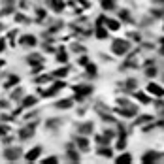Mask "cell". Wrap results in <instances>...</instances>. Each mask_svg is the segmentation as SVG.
<instances>
[{"mask_svg":"<svg viewBox=\"0 0 164 164\" xmlns=\"http://www.w3.org/2000/svg\"><path fill=\"white\" fill-rule=\"evenodd\" d=\"M66 74V70H59V72H55V75H64Z\"/></svg>","mask_w":164,"mask_h":164,"instance_id":"cell-18","label":"cell"},{"mask_svg":"<svg viewBox=\"0 0 164 164\" xmlns=\"http://www.w3.org/2000/svg\"><path fill=\"white\" fill-rule=\"evenodd\" d=\"M32 134H34V130H32V128H25V130H23V132H21V138H23V140H25V138H30Z\"/></svg>","mask_w":164,"mask_h":164,"instance_id":"cell-5","label":"cell"},{"mask_svg":"<svg viewBox=\"0 0 164 164\" xmlns=\"http://www.w3.org/2000/svg\"><path fill=\"white\" fill-rule=\"evenodd\" d=\"M4 134V128H0V136H2Z\"/></svg>","mask_w":164,"mask_h":164,"instance_id":"cell-19","label":"cell"},{"mask_svg":"<svg viewBox=\"0 0 164 164\" xmlns=\"http://www.w3.org/2000/svg\"><path fill=\"white\" fill-rule=\"evenodd\" d=\"M104 8L106 9H111L113 8V0H104Z\"/></svg>","mask_w":164,"mask_h":164,"instance_id":"cell-12","label":"cell"},{"mask_svg":"<svg viewBox=\"0 0 164 164\" xmlns=\"http://www.w3.org/2000/svg\"><path fill=\"white\" fill-rule=\"evenodd\" d=\"M79 130L87 134V132H91V130H93V126H91V125H81V128H79Z\"/></svg>","mask_w":164,"mask_h":164,"instance_id":"cell-10","label":"cell"},{"mask_svg":"<svg viewBox=\"0 0 164 164\" xmlns=\"http://www.w3.org/2000/svg\"><path fill=\"white\" fill-rule=\"evenodd\" d=\"M59 60H66V55H64V53H59Z\"/></svg>","mask_w":164,"mask_h":164,"instance_id":"cell-17","label":"cell"},{"mask_svg":"<svg viewBox=\"0 0 164 164\" xmlns=\"http://www.w3.org/2000/svg\"><path fill=\"white\" fill-rule=\"evenodd\" d=\"M34 102H36V98H27V100H25V106H32Z\"/></svg>","mask_w":164,"mask_h":164,"instance_id":"cell-14","label":"cell"},{"mask_svg":"<svg viewBox=\"0 0 164 164\" xmlns=\"http://www.w3.org/2000/svg\"><path fill=\"white\" fill-rule=\"evenodd\" d=\"M117 162H119V164H121V162H130V155H123V157H119Z\"/></svg>","mask_w":164,"mask_h":164,"instance_id":"cell-9","label":"cell"},{"mask_svg":"<svg viewBox=\"0 0 164 164\" xmlns=\"http://www.w3.org/2000/svg\"><path fill=\"white\" fill-rule=\"evenodd\" d=\"M19 155H21V149H19V147H15V149L12 147V149H6V151H4V157H6L8 160H17Z\"/></svg>","mask_w":164,"mask_h":164,"instance_id":"cell-1","label":"cell"},{"mask_svg":"<svg viewBox=\"0 0 164 164\" xmlns=\"http://www.w3.org/2000/svg\"><path fill=\"white\" fill-rule=\"evenodd\" d=\"M98 38H106V30L104 28H98Z\"/></svg>","mask_w":164,"mask_h":164,"instance_id":"cell-15","label":"cell"},{"mask_svg":"<svg viewBox=\"0 0 164 164\" xmlns=\"http://www.w3.org/2000/svg\"><path fill=\"white\" fill-rule=\"evenodd\" d=\"M126 47H128V46H126V42H115V43H113V51H115L117 55L125 53V51H126Z\"/></svg>","mask_w":164,"mask_h":164,"instance_id":"cell-2","label":"cell"},{"mask_svg":"<svg viewBox=\"0 0 164 164\" xmlns=\"http://www.w3.org/2000/svg\"><path fill=\"white\" fill-rule=\"evenodd\" d=\"M17 83H19V78H17V75H12L9 81L6 83V87H12V85H17Z\"/></svg>","mask_w":164,"mask_h":164,"instance_id":"cell-7","label":"cell"},{"mask_svg":"<svg viewBox=\"0 0 164 164\" xmlns=\"http://www.w3.org/2000/svg\"><path fill=\"white\" fill-rule=\"evenodd\" d=\"M78 144H79L81 149H87V140H85V138H79V140H78Z\"/></svg>","mask_w":164,"mask_h":164,"instance_id":"cell-11","label":"cell"},{"mask_svg":"<svg viewBox=\"0 0 164 164\" xmlns=\"http://www.w3.org/2000/svg\"><path fill=\"white\" fill-rule=\"evenodd\" d=\"M149 91H153V93L159 94V96H162V89H159L157 85H149Z\"/></svg>","mask_w":164,"mask_h":164,"instance_id":"cell-8","label":"cell"},{"mask_svg":"<svg viewBox=\"0 0 164 164\" xmlns=\"http://www.w3.org/2000/svg\"><path fill=\"white\" fill-rule=\"evenodd\" d=\"M68 157H70V160H78V155H75V153H68Z\"/></svg>","mask_w":164,"mask_h":164,"instance_id":"cell-16","label":"cell"},{"mask_svg":"<svg viewBox=\"0 0 164 164\" xmlns=\"http://www.w3.org/2000/svg\"><path fill=\"white\" fill-rule=\"evenodd\" d=\"M23 43H25V46H34L36 40L32 38V36H27V38H23Z\"/></svg>","mask_w":164,"mask_h":164,"instance_id":"cell-6","label":"cell"},{"mask_svg":"<svg viewBox=\"0 0 164 164\" xmlns=\"http://www.w3.org/2000/svg\"><path fill=\"white\" fill-rule=\"evenodd\" d=\"M49 4L53 6L55 12H60V9H62V0H49Z\"/></svg>","mask_w":164,"mask_h":164,"instance_id":"cell-4","label":"cell"},{"mask_svg":"<svg viewBox=\"0 0 164 164\" xmlns=\"http://www.w3.org/2000/svg\"><path fill=\"white\" fill-rule=\"evenodd\" d=\"M40 153H42V149H40V147H34L32 151H28V153H27V157H25V159H27L28 162H30V160H36Z\"/></svg>","mask_w":164,"mask_h":164,"instance_id":"cell-3","label":"cell"},{"mask_svg":"<svg viewBox=\"0 0 164 164\" xmlns=\"http://www.w3.org/2000/svg\"><path fill=\"white\" fill-rule=\"evenodd\" d=\"M55 164V162H57V159H55V157H49V159H46V160H43V164Z\"/></svg>","mask_w":164,"mask_h":164,"instance_id":"cell-13","label":"cell"}]
</instances>
